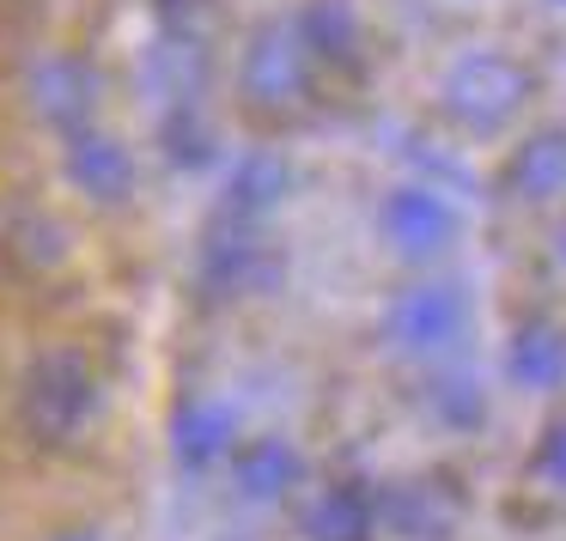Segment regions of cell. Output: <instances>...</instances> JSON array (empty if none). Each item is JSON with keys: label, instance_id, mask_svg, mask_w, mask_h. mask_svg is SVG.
Wrapping results in <instances>:
<instances>
[{"label": "cell", "instance_id": "cell-1", "mask_svg": "<svg viewBox=\"0 0 566 541\" xmlns=\"http://www.w3.org/2000/svg\"><path fill=\"white\" fill-rule=\"evenodd\" d=\"M19 432L38 450H74L104 414V378L80 347H43L25 371H19L13 395Z\"/></svg>", "mask_w": 566, "mask_h": 541}, {"label": "cell", "instance_id": "cell-2", "mask_svg": "<svg viewBox=\"0 0 566 541\" xmlns=\"http://www.w3.org/2000/svg\"><path fill=\"white\" fill-rule=\"evenodd\" d=\"M286 280V250L269 237V220H238L213 208L208 232L196 244V293L208 305H244L269 298Z\"/></svg>", "mask_w": 566, "mask_h": 541}, {"label": "cell", "instance_id": "cell-3", "mask_svg": "<svg viewBox=\"0 0 566 541\" xmlns=\"http://www.w3.org/2000/svg\"><path fill=\"white\" fill-rule=\"evenodd\" d=\"M469 329H475V298H469V280H457V274L408 280L378 317V341L408 365L451 359L469 341Z\"/></svg>", "mask_w": 566, "mask_h": 541}, {"label": "cell", "instance_id": "cell-4", "mask_svg": "<svg viewBox=\"0 0 566 541\" xmlns=\"http://www.w3.org/2000/svg\"><path fill=\"white\" fill-rule=\"evenodd\" d=\"M536 98V74H530L517 55H500V50H469L444 67L439 79V110L451 128L463 135H505V128L524 116V104Z\"/></svg>", "mask_w": 566, "mask_h": 541}, {"label": "cell", "instance_id": "cell-5", "mask_svg": "<svg viewBox=\"0 0 566 541\" xmlns=\"http://www.w3.org/2000/svg\"><path fill=\"white\" fill-rule=\"evenodd\" d=\"M311 74H317V62L298 43L293 19H269L250 31L244 55H238V104L256 123H293L311 104Z\"/></svg>", "mask_w": 566, "mask_h": 541}, {"label": "cell", "instance_id": "cell-6", "mask_svg": "<svg viewBox=\"0 0 566 541\" xmlns=\"http://www.w3.org/2000/svg\"><path fill=\"white\" fill-rule=\"evenodd\" d=\"M378 237L396 262L432 268V262H444L457 250V237H463V208H457L439 183L408 177V183H396L390 195L378 201Z\"/></svg>", "mask_w": 566, "mask_h": 541}, {"label": "cell", "instance_id": "cell-7", "mask_svg": "<svg viewBox=\"0 0 566 541\" xmlns=\"http://www.w3.org/2000/svg\"><path fill=\"white\" fill-rule=\"evenodd\" d=\"M25 98L31 116H38L50 135H74V128H92L104 110V74L86 62V55H43L25 74Z\"/></svg>", "mask_w": 566, "mask_h": 541}, {"label": "cell", "instance_id": "cell-8", "mask_svg": "<svg viewBox=\"0 0 566 541\" xmlns=\"http://www.w3.org/2000/svg\"><path fill=\"white\" fill-rule=\"evenodd\" d=\"M62 177L92 201V208H128L140 189V165L128 152V140H116L111 128H74L62 135Z\"/></svg>", "mask_w": 566, "mask_h": 541}, {"label": "cell", "instance_id": "cell-9", "mask_svg": "<svg viewBox=\"0 0 566 541\" xmlns=\"http://www.w3.org/2000/svg\"><path fill=\"white\" fill-rule=\"evenodd\" d=\"M378 499V529H390L396 541H451L463 499L432 475H408V480H384L371 487Z\"/></svg>", "mask_w": 566, "mask_h": 541}, {"label": "cell", "instance_id": "cell-10", "mask_svg": "<svg viewBox=\"0 0 566 541\" xmlns=\"http://www.w3.org/2000/svg\"><path fill=\"white\" fill-rule=\"evenodd\" d=\"M140 86H147V98L159 104V110H171V104H201V92H208V38L165 25L159 38H153V50L140 55Z\"/></svg>", "mask_w": 566, "mask_h": 541}, {"label": "cell", "instance_id": "cell-11", "mask_svg": "<svg viewBox=\"0 0 566 541\" xmlns=\"http://www.w3.org/2000/svg\"><path fill=\"white\" fill-rule=\"evenodd\" d=\"M226 468H232L238 499H250V505H281L286 492L305 480V456H298V444L286 438V432H256V438H238L232 456H226Z\"/></svg>", "mask_w": 566, "mask_h": 541}, {"label": "cell", "instance_id": "cell-12", "mask_svg": "<svg viewBox=\"0 0 566 541\" xmlns=\"http://www.w3.org/2000/svg\"><path fill=\"white\" fill-rule=\"evenodd\" d=\"M298 43L311 50L317 67H335V74H354L366 62V19H359L354 0H305L293 13Z\"/></svg>", "mask_w": 566, "mask_h": 541}, {"label": "cell", "instance_id": "cell-13", "mask_svg": "<svg viewBox=\"0 0 566 541\" xmlns=\"http://www.w3.org/2000/svg\"><path fill=\"white\" fill-rule=\"evenodd\" d=\"M293 195V165H286L281 147H250L232 159L220 183V213H238V220H274V208Z\"/></svg>", "mask_w": 566, "mask_h": 541}, {"label": "cell", "instance_id": "cell-14", "mask_svg": "<svg viewBox=\"0 0 566 541\" xmlns=\"http://www.w3.org/2000/svg\"><path fill=\"white\" fill-rule=\"evenodd\" d=\"M232 444H238V414L226 402H213V395H189L171 414V456H177L184 475L220 468L226 456H232Z\"/></svg>", "mask_w": 566, "mask_h": 541}, {"label": "cell", "instance_id": "cell-15", "mask_svg": "<svg viewBox=\"0 0 566 541\" xmlns=\"http://www.w3.org/2000/svg\"><path fill=\"white\" fill-rule=\"evenodd\" d=\"M505 189L530 208H554L566 201V128H536L512 147L505 159Z\"/></svg>", "mask_w": 566, "mask_h": 541}, {"label": "cell", "instance_id": "cell-16", "mask_svg": "<svg viewBox=\"0 0 566 541\" xmlns=\"http://www.w3.org/2000/svg\"><path fill=\"white\" fill-rule=\"evenodd\" d=\"M505 378L530 395H548L566 383V322L530 317L524 329H512L505 341Z\"/></svg>", "mask_w": 566, "mask_h": 541}, {"label": "cell", "instance_id": "cell-17", "mask_svg": "<svg viewBox=\"0 0 566 541\" xmlns=\"http://www.w3.org/2000/svg\"><path fill=\"white\" fill-rule=\"evenodd\" d=\"M371 535H378L371 480H329L305 505V541H371Z\"/></svg>", "mask_w": 566, "mask_h": 541}, {"label": "cell", "instance_id": "cell-18", "mask_svg": "<svg viewBox=\"0 0 566 541\" xmlns=\"http://www.w3.org/2000/svg\"><path fill=\"white\" fill-rule=\"evenodd\" d=\"M420 414H427L439 432L469 438V432H481V426H488V414H493L488 383H481L475 371H463V365H439L427 383H420Z\"/></svg>", "mask_w": 566, "mask_h": 541}, {"label": "cell", "instance_id": "cell-19", "mask_svg": "<svg viewBox=\"0 0 566 541\" xmlns=\"http://www.w3.org/2000/svg\"><path fill=\"white\" fill-rule=\"evenodd\" d=\"M159 152L171 171L184 177H201L220 165V140H213L208 128V110L201 104H171V110H159Z\"/></svg>", "mask_w": 566, "mask_h": 541}, {"label": "cell", "instance_id": "cell-20", "mask_svg": "<svg viewBox=\"0 0 566 541\" xmlns=\"http://www.w3.org/2000/svg\"><path fill=\"white\" fill-rule=\"evenodd\" d=\"M7 250H13L25 268H55V262H67V225L50 220V213H19V220L7 225Z\"/></svg>", "mask_w": 566, "mask_h": 541}, {"label": "cell", "instance_id": "cell-21", "mask_svg": "<svg viewBox=\"0 0 566 541\" xmlns=\"http://www.w3.org/2000/svg\"><path fill=\"white\" fill-rule=\"evenodd\" d=\"M530 480H542L548 492H566V420H554L530 450Z\"/></svg>", "mask_w": 566, "mask_h": 541}, {"label": "cell", "instance_id": "cell-22", "mask_svg": "<svg viewBox=\"0 0 566 541\" xmlns=\"http://www.w3.org/2000/svg\"><path fill=\"white\" fill-rule=\"evenodd\" d=\"M50 541H104V535H92V529H62V535H50Z\"/></svg>", "mask_w": 566, "mask_h": 541}, {"label": "cell", "instance_id": "cell-23", "mask_svg": "<svg viewBox=\"0 0 566 541\" xmlns=\"http://www.w3.org/2000/svg\"><path fill=\"white\" fill-rule=\"evenodd\" d=\"M554 262H560V268H566V225H560V232H554Z\"/></svg>", "mask_w": 566, "mask_h": 541}, {"label": "cell", "instance_id": "cell-24", "mask_svg": "<svg viewBox=\"0 0 566 541\" xmlns=\"http://www.w3.org/2000/svg\"><path fill=\"white\" fill-rule=\"evenodd\" d=\"M542 7H554V13H566V0H542Z\"/></svg>", "mask_w": 566, "mask_h": 541}]
</instances>
